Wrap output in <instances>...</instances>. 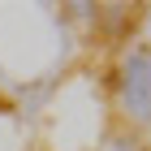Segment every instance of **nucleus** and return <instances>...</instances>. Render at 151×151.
<instances>
[{
	"label": "nucleus",
	"mask_w": 151,
	"mask_h": 151,
	"mask_svg": "<svg viewBox=\"0 0 151 151\" xmlns=\"http://www.w3.org/2000/svg\"><path fill=\"white\" fill-rule=\"evenodd\" d=\"M112 151H138V142L134 138H112Z\"/></svg>",
	"instance_id": "nucleus-2"
},
{
	"label": "nucleus",
	"mask_w": 151,
	"mask_h": 151,
	"mask_svg": "<svg viewBox=\"0 0 151 151\" xmlns=\"http://www.w3.org/2000/svg\"><path fill=\"white\" fill-rule=\"evenodd\" d=\"M121 104L138 125H151V52L147 47H134L121 60Z\"/></svg>",
	"instance_id": "nucleus-1"
}]
</instances>
